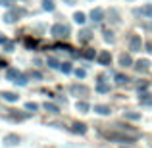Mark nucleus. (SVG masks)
<instances>
[{
  "mask_svg": "<svg viewBox=\"0 0 152 148\" xmlns=\"http://www.w3.org/2000/svg\"><path fill=\"white\" fill-rule=\"evenodd\" d=\"M66 4H75V0H64Z\"/></svg>",
  "mask_w": 152,
  "mask_h": 148,
  "instance_id": "obj_36",
  "label": "nucleus"
},
{
  "mask_svg": "<svg viewBox=\"0 0 152 148\" xmlns=\"http://www.w3.org/2000/svg\"><path fill=\"white\" fill-rule=\"evenodd\" d=\"M69 93L75 94V96H87V94H89V89L83 87V85H71L69 87Z\"/></svg>",
  "mask_w": 152,
  "mask_h": 148,
  "instance_id": "obj_7",
  "label": "nucleus"
},
{
  "mask_svg": "<svg viewBox=\"0 0 152 148\" xmlns=\"http://www.w3.org/2000/svg\"><path fill=\"white\" fill-rule=\"evenodd\" d=\"M96 90L98 93H110V85H106V83L102 81V77H100V81H98V85H96Z\"/></svg>",
  "mask_w": 152,
  "mask_h": 148,
  "instance_id": "obj_16",
  "label": "nucleus"
},
{
  "mask_svg": "<svg viewBox=\"0 0 152 148\" xmlns=\"http://www.w3.org/2000/svg\"><path fill=\"white\" fill-rule=\"evenodd\" d=\"M45 108H46V112H50V114H58V106H54V104H48V102H46Z\"/></svg>",
  "mask_w": 152,
  "mask_h": 148,
  "instance_id": "obj_23",
  "label": "nucleus"
},
{
  "mask_svg": "<svg viewBox=\"0 0 152 148\" xmlns=\"http://www.w3.org/2000/svg\"><path fill=\"white\" fill-rule=\"evenodd\" d=\"M145 27H146V29H148L150 33H152V21H148V23H145Z\"/></svg>",
  "mask_w": 152,
  "mask_h": 148,
  "instance_id": "obj_35",
  "label": "nucleus"
},
{
  "mask_svg": "<svg viewBox=\"0 0 152 148\" xmlns=\"http://www.w3.org/2000/svg\"><path fill=\"white\" fill-rule=\"evenodd\" d=\"M71 131H73V133H79V135H85L87 133V125L85 123H73Z\"/></svg>",
  "mask_w": 152,
  "mask_h": 148,
  "instance_id": "obj_12",
  "label": "nucleus"
},
{
  "mask_svg": "<svg viewBox=\"0 0 152 148\" xmlns=\"http://www.w3.org/2000/svg\"><path fill=\"white\" fill-rule=\"evenodd\" d=\"M141 100H142V102H148V104H152V98H150V94H141Z\"/></svg>",
  "mask_w": 152,
  "mask_h": 148,
  "instance_id": "obj_31",
  "label": "nucleus"
},
{
  "mask_svg": "<svg viewBox=\"0 0 152 148\" xmlns=\"http://www.w3.org/2000/svg\"><path fill=\"white\" fill-rule=\"evenodd\" d=\"M60 69H62L64 73H71V63H69V62H64V63H60Z\"/></svg>",
  "mask_w": 152,
  "mask_h": 148,
  "instance_id": "obj_21",
  "label": "nucleus"
},
{
  "mask_svg": "<svg viewBox=\"0 0 152 148\" xmlns=\"http://www.w3.org/2000/svg\"><path fill=\"white\" fill-rule=\"evenodd\" d=\"M83 56H85L87 60H94V58H96V52L89 48V50H85V52H83Z\"/></svg>",
  "mask_w": 152,
  "mask_h": 148,
  "instance_id": "obj_22",
  "label": "nucleus"
},
{
  "mask_svg": "<svg viewBox=\"0 0 152 148\" xmlns=\"http://www.w3.org/2000/svg\"><path fill=\"white\" fill-rule=\"evenodd\" d=\"M137 89H139V90H142V89H146V83H139V85H137Z\"/></svg>",
  "mask_w": 152,
  "mask_h": 148,
  "instance_id": "obj_34",
  "label": "nucleus"
},
{
  "mask_svg": "<svg viewBox=\"0 0 152 148\" xmlns=\"http://www.w3.org/2000/svg\"><path fill=\"white\" fill-rule=\"evenodd\" d=\"M48 66H50V67H60V63H58V60L48 58Z\"/></svg>",
  "mask_w": 152,
  "mask_h": 148,
  "instance_id": "obj_28",
  "label": "nucleus"
},
{
  "mask_svg": "<svg viewBox=\"0 0 152 148\" xmlns=\"http://www.w3.org/2000/svg\"><path fill=\"white\" fill-rule=\"evenodd\" d=\"M150 66L152 63L148 62V60H137V62H135V71H139V73H146V71L150 69Z\"/></svg>",
  "mask_w": 152,
  "mask_h": 148,
  "instance_id": "obj_4",
  "label": "nucleus"
},
{
  "mask_svg": "<svg viewBox=\"0 0 152 148\" xmlns=\"http://www.w3.org/2000/svg\"><path fill=\"white\" fill-rule=\"evenodd\" d=\"M91 19H93V21H102L104 19V10L102 8H94V10L91 12Z\"/></svg>",
  "mask_w": 152,
  "mask_h": 148,
  "instance_id": "obj_9",
  "label": "nucleus"
},
{
  "mask_svg": "<svg viewBox=\"0 0 152 148\" xmlns=\"http://www.w3.org/2000/svg\"><path fill=\"white\" fill-rule=\"evenodd\" d=\"M4 44H6V50H8V52H12V50H14V42H8V41H6Z\"/></svg>",
  "mask_w": 152,
  "mask_h": 148,
  "instance_id": "obj_32",
  "label": "nucleus"
},
{
  "mask_svg": "<svg viewBox=\"0 0 152 148\" xmlns=\"http://www.w3.org/2000/svg\"><path fill=\"white\" fill-rule=\"evenodd\" d=\"M6 79H8V81L18 83V85H21V87H23V85H27V79L23 77V75L19 73L18 69H8V71H6Z\"/></svg>",
  "mask_w": 152,
  "mask_h": 148,
  "instance_id": "obj_3",
  "label": "nucleus"
},
{
  "mask_svg": "<svg viewBox=\"0 0 152 148\" xmlns=\"http://www.w3.org/2000/svg\"><path fill=\"white\" fill-rule=\"evenodd\" d=\"M141 48H142V41H141V37H139V35H133V37L129 39V50L139 52Z\"/></svg>",
  "mask_w": 152,
  "mask_h": 148,
  "instance_id": "obj_6",
  "label": "nucleus"
},
{
  "mask_svg": "<svg viewBox=\"0 0 152 148\" xmlns=\"http://www.w3.org/2000/svg\"><path fill=\"white\" fill-rule=\"evenodd\" d=\"M2 98L6 102H18V94H14V93H2Z\"/></svg>",
  "mask_w": 152,
  "mask_h": 148,
  "instance_id": "obj_18",
  "label": "nucleus"
},
{
  "mask_svg": "<svg viewBox=\"0 0 152 148\" xmlns=\"http://www.w3.org/2000/svg\"><path fill=\"white\" fill-rule=\"evenodd\" d=\"M96 60H98V63H100V66H110V62H112V56H110V52L102 50L100 54L96 56Z\"/></svg>",
  "mask_w": 152,
  "mask_h": 148,
  "instance_id": "obj_8",
  "label": "nucleus"
},
{
  "mask_svg": "<svg viewBox=\"0 0 152 148\" xmlns=\"http://www.w3.org/2000/svg\"><path fill=\"white\" fill-rule=\"evenodd\" d=\"M69 27L64 25V23H56V25H52V35H54L56 39H67L69 37Z\"/></svg>",
  "mask_w": 152,
  "mask_h": 148,
  "instance_id": "obj_1",
  "label": "nucleus"
},
{
  "mask_svg": "<svg viewBox=\"0 0 152 148\" xmlns=\"http://www.w3.org/2000/svg\"><path fill=\"white\" fill-rule=\"evenodd\" d=\"M94 112H96V114H100V115H110V106H104V104H96V106H94Z\"/></svg>",
  "mask_w": 152,
  "mask_h": 148,
  "instance_id": "obj_11",
  "label": "nucleus"
},
{
  "mask_svg": "<svg viewBox=\"0 0 152 148\" xmlns=\"http://www.w3.org/2000/svg\"><path fill=\"white\" fill-rule=\"evenodd\" d=\"M104 137L110 139V141H115V142H133V135H125V133H104Z\"/></svg>",
  "mask_w": 152,
  "mask_h": 148,
  "instance_id": "obj_2",
  "label": "nucleus"
},
{
  "mask_svg": "<svg viewBox=\"0 0 152 148\" xmlns=\"http://www.w3.org/2000/svg\"><path fill=\"white\" fill-rule=\"evenodd\" d=\"M77 112H81V114H87V112L91 110V106H89V102H77Z\"/></svg>",
  "mask_w": 152,
  "mask_h": 148,
  "instance_id": "obj_17",
  "label": "nucleus"
},
{
  "mask_svg": "<svg viewBox=\"0 0 152 148\" xmlns=\"http://www.w3.org/2000/svg\"><path fill=\"white\" fill-rule=\"evenodd\" d=\"M104 39H106L108 42H112L114 41V33H112V31H104Z\"/></svg>",
  "mask_w": 152,
  "mask_h": 148,
  "instance_id": "obj_26",
  "label": "nucleus"
},
{
  "mask_svg": "<svg viewBox=\"0 0 152 148\" xmlns=\"http://www.w3.org/2000/svg\"><path fill=\"white\" fill-rule=\"evenodd\" d=\"M125 117L127 119H135V121H137V119H141V114H131V112H127Z\"/></svg>",
  "mask_w": 152,
  "mask_h": 148,
  "instance_id": "obj_25",
  "label": "nucleus"
},
{
  "mask_svg": "<svg viewBox=\"0 0 152 148\" xmlns=\"http://www.w3.org/2000/svg\"><path fill=\"white\" fill-rule=\"evenodd\" d=\"M42 8H45L46 12H54V2H52V0H45V6Z\"/></svg>",
  "mask_w": 152,
  "mask_h": 148,
  "instance_id": "obj_24",
  "label": "nucleus"
},
{
  "mask_svg": "<svg viewBox=\"0 0 152 148\" xmlns=\"http://www.w3.org/2000/svg\"><path fill=\"white\" fill-rule=\"evenodd\" d=\"M146 48H148V52H152V42H150V44H146Z\"/></svg>",
  "mask_w": 152,
  "mask_h": 148,
  "instance_id": "obj_37",
  "label": "nucleus"
},
{
  "mask_svg": "<svg viewBox=\"0 0 152 148\" xmlns=\"http://www.w3.org/2000/svg\"><path fill=\"white\" fill-rule=\"evenodd\" d=\"M25 12L23 10H10V12H6V15H4V21L6 23H14L15 19L19 17V15H23Z\"/></svg>",
  "mask_w": 152,
  "mask_h": 148,
  "instance_id": "obj_5",
  "label": "nucleus"
},
{
  "mask_svg": "<svg viewBox=\"0 0 152 148\" xmlns=\"http://www.w3.org/2000/svg\"><path fill=\"white\" fill-rule=\"evenodd\" d=\"M73 19H75V23H79V25H83V23L87 21V17H85V14H83V12H77V14L73 15Z\"/></svg>",
  "mask_w": 152,
  "mask_h": 148,
  "instance_id": "obj_19",
  "label": "nucleus"
},
{
  "mask_svg": "<svg viewBox=\"0 0 152 148\" xmlns=\"http://www.w3.org/2000/svg\"><path fill=\"white\" fill-rule=\"evenodd\" d=\"M29 77H31V79H42V75L39 73V71H31V73H29Z\"/></svg>",
  "mask_w": 152,
  "mask_h": 148,
  "instance_id": "obj_29",
  "label": "nucleus"
},
{
  "mask_svg": "<svg viewBox=\"0 0 152 148\" xmlns=\"http://www.w3.org/2000/svg\"><path fill=\"white\" fill-rule=\"evenodd\" d=\"M0 4H2V6H10L12 0H0Z\"/></svg>",
  "mask_w": 152,
  "mask_h": 148,
  "instance_id": "obj_33",
  "label": "nucleus"
},
{
  "mask_svg": "<svg viewBox=\"0 0 152 148\" xmlns=\"http://www.w3.org/2000/svg\"><path fill=\"white\" fill-rule=\"evenodd\" d=\"M25 108H27V110H33V112H37V110H39V106H37L35 102H27V104H25Z\"/></svg>",
  "mask_w": 152,
  "mask_h": 148,
  "instance_id": "obj_27",
  "label": "nucleus"
},
{
  "mask_svg": "<svg viewBox=\"0 0 152 148\" xmlns=\"http://www.w3.org/2000/svg\"><path fill=\"white\" fill-rule=\"evenodd\" d=\"M119 66L131 67V66H133V58H131L129 54H121V56H119Z\"/></svg>",
  "mask_w": 152,
  "mask_h": 148,
  "instance_id": "obj_10",
  "label": "nucleus"
},
{
  "mask_svg": "<svg viewBox=\"0 0 152 148\" xmlns=\"http://www.w3.org/2000/svg\"><path fill=\"white\" fill-rule=\"evenodd\" d=\"M127 81H129V77H127V75H121V73L115 75V83H118V85H125Z\"/></svg>",
  "mask_w": 152,
  "mask_h": 148,
  "instance_id": "obj_20",
  "label": "nucleus"
},
{
  "mask_svg": "<svg viewBox=\"0 0 152 148\" xmlns=\"http://www.w3.org/2000/svg\"><path fill=\"white\" fill-rule=\"evenodd\" d=\"M4 142H6L8 146H14V144H18V142H19V137H18V135H8V137L4 139Z\"/></svg>",
  "mask_w": 152,
  "mask_h": 148,
  "instance_id": "obj_14",
  "label": "nucleus"
},
{
  "mask_svg": "<svg viewBox=\"0 0 152 148\" xmlns=\"http://www.w3.org/2000/svg\"><path fill=\"white\" fill-rule=\"evenodd\" d=\"M137 14H142V15H146V17H152V4H146V6H142L141 10L137 12Z\"/></svg>",
  "mask_w": 152,
  "mask_h": 148,
  "instance_id": "obj_15",
  "label": "nucleus"
},
{
  "mask_svg": "<svg viewBox=\"0 0 152 148\" xmlns=\"http://www.w3.org/2000/svg\"><path fill=\"white\" fill-rule=\"evenodd\" d=\"M75 75H77V79H83V77H85V69H75Z\"/></svg>",
  "mask_w": 152,
  "mask_h": 148,
  "instance_id": "obj_30",
  "label": "nucleus"
},
{
  "mask_svg": "<svg viewBox=\"0 0 152 148\" xmlns=\"http://www.w3.org/2000/svg\"><path fill=\"white\" fill-rule=\"evenodd\" d=\"M91 39H93V33H91L89 29H83L81 33H79V41L81 42H89Z\"/></svg>",
  "mask_w": 152,
  "mask_h": 148,
  "instance_id": "obj_13",
  "label": "nucleus"
}]
</instances>
